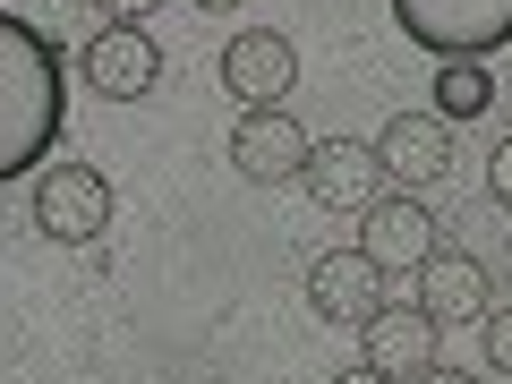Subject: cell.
Returning <instances> with one entry per match:
<instances>
[{"label":"cell","mask_w":512,"mask_h":384,"mask_svg":"<svg viewBox=\"0 0 512 384\" xmlns=\"http://www.w3.org/2000/svg\"><path fill=\"white\" fill-rule=\"evenodd\" d=\"M35 231L60 239V248H86V239L111 231V180L94 163H52L35 180Z\"/></svg>","instance_id":"3957f363"},{"label":"cell","mask_w":512,"mask_h":384,"mask_svg":"<svg viewBox=\"0 0 512 384\" xmlns=\"http://www.w3.org/2000/svg\"><path fill=\"white\" fill-rule=\"evenodd\" d=\"M0 94H9V137H0V171L9 180H43V154L60 137V103H69V69H60V43L9 9L0 18Z\"/></svg>","instance_id":"6da1fadb"},{"label":"cell","mask_w":512,"mask_h":384,"mask_svg":"<svg viewBox=\"0 0 512 384\" xmlns=\"http://www.w3.org/2000/svg\"><path fill=\"white\" fill-rule=\"evenodd\" d=\"M359 248L376 256L384 274H427V265L444 256V248H436V214H427L410 188H402V197H376V205L359 214Z\"/></svg>","instance_id":"8992f818"},{"label":"cell","mask_w":512,"mask_h":384,"mask_svg":"<svg viewBox=\"0 0 512 384\" xmlns=\"http://www.w3.org/2000/svg\"><path fill=\"white\" fill-rule=\"evenodd\" d=\"M478 333H487V367H495V376H512V308H495Z\"/></svg>","instance_id":"2e32d148"},{"label":"cell","mask_w":512,"mask_h":384,"mask_svg":"<svg viewBox=\"0 0 512 384\" xmlns=\"http://www.w3.org/2000/svg\"><path fill=\"white\" fill-rule=\"evenodd\" d=\"M393 18L436 60H487L512 43V0H393Z\"/></svg>","instance_id":"7a4b0ae2"},{"label":"cell","mask_w":512,"mask_h":384,"mask_svg":"<svg viewBox=\"0 0 512 384\" xmlns=\"http://www.w3.org/2000/svg\"><path fill=\"white\" fill-rule=\"evenodd\" d=\"M419 308L436 316V325H487L495 316V265L470 256V248H444L419 274Z\"/></svg>","instance_id":"8fae6325"},{"label":"cell","mask_w":512,"mask_h":384,"mask_svg":"<svg viewBox=\"0 0 512 384\" xmlns=\"http://www.w3.org/2000/svg\"><path fill=\"white\" fill-rule=\"evenodd\" d=\"M487 197L512 205V137H495V154H487Z\"/></svg>","instance_id":"e0dca14e"},{"label":"cell","mask_w":512,"mask_h":384,"mask_svg":"<svg viewBox=\"0 0 512 384\" xmlns=\"http://www.w3.org/2000/svg\"><path fill=\"white\" fill-rule=\"evenodd\" d=\"M419 384H478V376H461V367H427Z\"/></svg>","instance_id":"ffe728a7"},{"label":"cell","mask_w":512,"mask_h":384,"mask_svg":"<svg viewBox=\"0 0 512 384\" xmlns=\"http://www.w3.org/2000/svg\"><path fill=\"white\" fill-rule=\"evenodd\" d=\"M504 214H512V205H495V197H487V214L470 205V214H461V248H470V256H495V248H504Z\"/></svg>","instance_id":"9a60e30c"},{"label":"cell","mask_w":512,"mask_h":384,"mask_svg":"<svg viewBox=\"0 0 512 384\" xmlns=\"http://www.w3.org/2000/svg\"><path fill=\"white\" fill-rule=\"evenodd\" d=\"M154 77H163V43L146 26H103L86 43V86L103 103H137V94H154Z\"/></svg>","instance_id":"9c48e42d"},{"label":"cell","mask_w":512,"mask_h":384,"mask_svg":"<svg viewBox=\"0 0 512 384\" xmlns=\"http://www.w3.org/2000/svg\"><path fill=\"white\" fill-rule=\"evenodd\" d=\"M291 77H299V52L274 26H248V35H231V52H222V86L248 111H274L282 94H291Z\"/></svg>","instance_id":"30bf717a"},{"label":"cell","mask_w":512,"mask_h":384,"mask_svg":"<svg viewBox=\"0 0 512 384\" xmlns=\"http://www.w3.org/2000/svg\"><path fill=\"white\" fill-rule=\"evenodd\" d=\"M376 154H384V180H393V188H436L444 171H453V120H444L436 103L402 111V120H384Z\"/></svg>","instance_id":"52a82bcc"},{"label":"cell","mask_w":512,"mask_h":384,"mask_svg":"<svg viewBox=\"0 0 512 384\" xmlns=\"http://www.w3.org/2000/svg\"><path fill=\"white\" fill-rule=\"evenodd\" d=\"M308 154H316V137L282 103L274 111H239V128H231V171H239V180H256V188L308 180Z\"/></svg>","instance_id":"5b68a950"},{"label":"cell","mask_w":512,"mask_h":384,"mask_svg":"<svg viewBox=\"0 0 512 384\" xmlns=\"http://www.w3.org/2000/svg\"><path fill=\"white\" fill-rule=\"evenodd\" d=\"M197 9H239V0H197Z\"/></svg>","instance_id":"44dd1931"},{"label":"cell","mask_w":512,"mask_h":384,"mask_svg":"<svg viewBox=\"0 0 512 384\" xmlns=\"http://www.w3.org/2000/svg\"><path fill=\"white\" fill-rule=\"evenodd\" d=\"M308 197L325 205V214H367V205L384 197V154L359 146V137H325V146L308 154Z\"/></svg>","instance_id":"ba28073f"},{"label":"cell","mask_w":512,"mask_h":384,"mask_svg":"<svg viewBox=\"0 0 512 384\" xmlns=\"http://www.w3.org/2000/svg\"><path fill=\"white\" fill-rule=\"evenodd\" d=\"M436 342H444V325L410 299V308H384L376 325H367V367H384L393 384H419L427 367H436Z\"/></svg>","instance_id":"7c38bea8"},{"label":"cell","mask_w":512,"mask_h":384,"mask_svg":"<svg viewBox=\"0 0 512 384\" xmlns=\"http://www.w3.org/2000/svg\"><path fill=\"white\" fill-rule=\"evenodd\" d=\"M487 103H495L487 60H436V111L444 120H487Z\"/></svg>","instance_id":"4fadbf2b"},{"label":"cell","mask_w":512,"mask_h":384,"mask_svg":"<svg viewBox=\"0 0 512 384\" xmlns=\"http://www.w3.org/2000/svg\"><path fill=\"white\" fill-rule=\"evenodd\" d=\"M308 308L325 316V325H350V333H367L393 299H384V265L367 248H325L308 265Z\"/></svg>","instance_id":"277c9868"},{"label":"cell","mask_w":512,"mask_h":384,"mask_svg":"<svg viewBox=\"0 0 512 384\" xmlns=\"http://www.w3.org/2000/svg\"><path fill=\"white\" fill-rule=\"evenodd\" d=\"M146 9H154V0H103V18H111V26H146Z\"/></svg>","instance_id":"ac0fdd59"},{"label":"cell","mask_w":512,"mask_h":384,"mask_svg":"<svg viewBox=\"0 0 512 384\" xmlns=\"http://www.w3.org/2000/svg\"><path fill=\"white\" fill-rule=\"evenodd\" d=\"M86 9H103V0H18V18L35 26V35H52V43H69V26L86 18Z\"/></svg>","instance_id":"5bb4252c"},{"label":"cell","mask_w":512,"mask_h":384,"mask_svg":"<svg viewBox=\"0 0 512 384\" xmlns=\"http://www.w3.org/2000/svg\"><path fill=\"white\" fill-rule=\"evenodd\" d=\"M333 384H393V376H384V367H342Z\"/></svg>","instance_id":"d6986e66"}]
</instances>
